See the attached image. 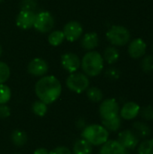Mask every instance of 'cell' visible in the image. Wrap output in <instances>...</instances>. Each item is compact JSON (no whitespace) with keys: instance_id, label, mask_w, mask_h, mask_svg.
Returning <instances> with one entry per match:
<instances>
[{"instance_id":"cell-25","label":"cell","mask_w":153,"mask_h":154,"mask_svg":"<svg viewBox=\"0 0 153 154\" xmlns=\"http://www.w3.org/2000/svg\"><path fill=\"white\" fill-rule=\"evenodd\" d=\"M32 110L33 112L34 115L38 116H44L48 111V107H47V104L43 103L42 101L39 100V101H35L32 104Z\"/></svg>"},{"instance_id":"cell-3","label":"cell","mask_w":153,"mask_h":154,"mask_svg":"<svg viewBox=\"0 0 153 154\" xmlns=\"http://www.w3.org/2000/svg\"><path fill=\"white\" fill-rule=\"evenodd\" d=\"M83 139L87 140L91 145H103L108 141L109 132L100 125H90L86 126L82 133Z\"/></svg>"},{"instance_id":"cell-7","label":"cell","mask_w":153,"mask_h":154,"mask_svg":"<svg viewBox=\"0 0 153 154\" xmlns=\"http://www.w3.org/2000/svg\"><path fill=\"white\" fill-rule=\"evenodd\" d=\"M120 108L117 101L115 98L104 100L99 106V113L102 119H110L119 116Z\"/></svg>"},{"instance_id":"cell-23","label":"cell","mask_w":153,"mask_h":154,"mask_svg":"<svg viewBox=\"0 0 153 154\" xmlns=\"http://www.w3.org/2000/svg\"><path fill=\"white\" fill-rule=\"evenodd\" d=\"M87 96L88 97V99L92 102L95 103H98L103 99V92L100 88H96V87H92V88H88L87 89Z\"/></svg>"},{"instance_id":"cell-13","label":"cell","mask_w":153,"mask_h":154,"mask_svg":"<svg viewBox=\"0 0 153 154\" xmlns=\"http://www.w3.org/2000/svg\"><path fill=\"white\" fill-rule=\"evenodd\" d=\"M99 154H130L118 141L111 140L105 143L100 149Z\"/></svg>"},{"instance_id":"cell-33","label":"cell","mask_w":153,"mask_h":154,"mask_svg":"<svg viewBox=\"0 0 153 154\" xmlns=\"http://www.w3.org/2000/svg\"><path fill=\"white\" fill-rule=\"evenodd\" d=\"M49 154H72L70 150L67 147L64 146H60V147H57L54 150H52L51 152H50Z\"/></svg>"},{"instance_id":"cell-31","label":"cell","mask_w":153,"mask_h":154,"mask_svg":"<svg viewBox=\"0 0 153 154\" xmlns=\"http://www.w3.org/2000/svg\"><path fill=\"white\" fill-rule=\"evenodd\" d=\"M106 77L111 80H116L120 77V71L115 68H110L106 71Z\"/></svg>"},{"instance_id":"cell-8","label":"cell","mask_w":153,"mask_h":154,"mask_svg":"<svg viewBox=\"0 0 153 154\" xmlns=\"http://www.w3.org/2000/svg\"><path fill=\"white\" fill-rule=\"evenodd\" d=\"M62 32L64 33L65 39L69 42H73L82 36L83 28L78 21H69L64 25Z\"/></svg>"},{"instance_id":"cell-19","label":"cell","mask_w":153,"mask_h":154,"mask_svg":"<svg viewBox=\"0 0 153 154\" xmlns=\"http://www.w3.org/2000/svg\"><path fill=\"white\" fill-rule=\"evenodd\" d=\"M120 57V53L118 51V50L115 47H107L105 51H104V55H103V59L108 63V64H114L115 63Z\"/></svg>"},{"instance_id":"cell-15","label":"cell","mask_w":153,"mask_h":154,"mask_svg":"<svg viewBox=\"0 0 153 154\" xmlns=\"http://www.w3.org/2000/svg\"><path fill=\"white\" fill-rule=\"evenodd\" d=\"M141 106L135 102L125 103L120 110V116L125 120H133L140 114Z\"/></svg>"},{"instance_id":"cell-10","label":"cell","mask_w":153,"mask_h":154,"mask_svg":"<svg viewBox=\"0 0 153 154\" xmlns=\"http://www.w3.org/2000/svg\"><path fill=\"white\" fill-rule=\"evenodd\" d=\"M27 71L34 77H42L49 71V65L43 59L34 58L29 62Z\"/></svg>"},{"instance_id":"cell-29","label":"cell","mask_w":153,"mask_h":154,"mask_svg":"<svg viewBox=\"0 0 153 154\" xmlns=\"http://www.w3.org/2000/svg\"><path fill=\"white\" fill-rule=\"evenodd\" d=\"M141 68L144 72H151L153 71V56L149 55L142 59L141 62Z\"/></svg>"},{"instance_id":"cell-20","label":"cell","mask_w":153,"mask_h":154,"mask_svg":"<svg viewBox=\"0 0 153 154\" xmlns=\"http://www.w3.org/2000/svg\"><path fill=\"white\" fill-rule=\"evenodd\" d=\"M102 125L108 132H115L121 126V117L117 116L110 119H102Z\"/></svg>"},{"instance_id":"cell-37","label":"cell","mask_w":153,"mask_h":154,"mask_svg":"<svg viewBox=\"0 0 153 154\" xmlns=\"http://www.w3.org/2000/svg\"><path fill=\"white\" fill-rule=\"evenodd\" d=\"M3 1H4V0H0V3H2Z\"/></svg>"},{"instance_id":"cell-1","label":"cell","mask_w":153,"mask_h":154,"mask_svg":"<svg viewBox=\"0 0 153 154\" xmlns=\"http://www.w3.org/2000/svg\"><path fill=\"white\" fill-rule=\"evenodd\" d=\"M61 91V84L54 76H44L35 84L37 97L47 105L55 102L60 97Z\"/></svg>"},{"instance_id":"cell-6","label":"cell","mask_w":153,"mask_h":154,"mask_svg":"<svg viewBox=\"0 0 153 154\" xmlns=\"http://www.w3.org/2000/svg\"><path fill=\"white\" fill-rule=\"evenodd\" d=\"M55 25L53 15L48 11H41L36 14L33 27L36 31L41 33L50 32Z\"/></svg>"},{"instance_id":"cell-2","label":"cell","mask_w":153,"mask_h":154,"mask_svg":"<svg viewBox=\"0 0 153 154\" xmlns=\"http://www.w3.org/2000/svg\"><path fill=\"white\" fill-rule=\"evenodd\" d=\"M81 68L87 76L96 77L99 75L104 69V59L97 51H88L81 60Z\"/></svg>"},{"instance_id":"cell-36","label":"cell","mask_w":153,"mask_h":154,"mask_svg":"<svg viewBox=\"0 0 153 154\" xmlns=\"http://www.w3.org/2000/svg\"><path fill=\"white\" fill-rule=\"evenodd\" d=\"M2 52H3V49H2V46H1V44H0V56L2 55Z\"/></svg>"},{"instance_id":"cell-28","label":"cell","mask_w":153,"mask_h":154,"mask_svg":"<svg viewBox=\"0 0 153 154\" xmlns=\"http://www.w3.org/2000/svg\"><path fill=\"white\" fill-rule=\"evenodd\" d=\"M9 77H10L9 66L4 61H0V84L6 82Z\"/></svg>"},{"instance_id":"cell-21","label":"cell","mask_w":153,"mask_h":154,"mask_svg":"<svg viewBox=\"0 0 153 154\" xmlns=\"http://www.w3.org/2000/svg\"><path fill=\"white\" fill-rule=\"evenodd\" d=\"M65 40V36H64V33L62 31H59V30H56V31H53L51 32L49 36H48V42L51 45V46H59Z\"/></svg>"},{"instance_id":"cell-30","label":"cell","mask_w":153,"mask_h":154,"mask_svg":"<svg viewBox=\"0 0 153 154\" xmlns=\"http://www.w3.org/2000/svg\"><path fill=\"white\" fill-rule=\"evenodd\" d=\"M141 116L146 121H152L153 120V106H147L140 110Z\"/></svg>"},{"instance_id":"cell-12","label":"cell","mask_w":153,"mask_h":154,"mask_svg":"<svg viewBox=\"0 0 153 154\" xmlns=\"http://www.w3.org/2000/svg\"><path fill=\"white\" fill-rule=\"evenodd\" d=\"M36 14L31 11H20L16 16L15 23L16 25L23 30H28L33 27L34 20Z\"/></svg>"},{"instance_id":"cell-17","label":"cell","mask_w":153,"mask_h":154,"mask_svg":"<svg viewBox=\"0 0 153 154\" xmlns=\"http://www.w3.org/2000/svg\"><path fill=\"white\" fill-rule=\"evenodd\" d=\"M139 138H147L151 135V130L149 125L146 123L137 121L133 124V130H132Z\"/></svg>"},{"instance_id":"cell-35","label":"cell","mask_w":153,"mask_h":154,"mask_svg":"<svg viewBox=\"0 0 153 154\" xmlns=\"http://www.w3.org/2000/svg\"><path fill=\"white\" fill-rule=\"evenodd\" d=\"M77 126H78V128H83V127L85 126V121H84L83 119H79V120L78 121Z\"/></svg>"},{"instance_id":"cell-16","label":"cell","mask_w":153,"mask_h":154,"mask_svg":"<svg viewBox=\"0 0 153 154\" xmlns=\"http://www.w3.org/2000/svg\"><path fill=\"white\" fill-rule=\"evenodd\" d=\"M99 38L96 32H91L86 33L81 40V46L87 51H92L98 46Z\"/></svg>"},{"instance_id":"cell-26","label":"cell","mask_w":153,"mask_h":154,"mask_svg":"<svg viewBox=\"0 0 153 154\" xmlns=\"http://www.w3.org/2000/svg\"><path fill=\"white\" fill-rule=\"evenodd\" d=\"M11 98V90L8 86L0 84V105H5Z\"/></svg>"},{"instance_id":"cell-9","label":"cell","mask_w":153,"mask_h":154,"mask_svg":"<svg viewBox=\"0 0 153 154\" xmlns=\"http://www.w3.org/2000/svg\"><path fill=\"white\" fill-rule=\"evenodd\" d=\"M60 62L63 69L69 73L78 71L81 66V61L79 57L73 52L64 53L60 58Z\"/></svg>"},{"instance_id":"cell-11","label":"cell","mask_w":153,"mask_h":154,"mask_svg":"<svg viewBox=\"0 0 153 154\" xmlns=\"http://www.w3.org/2000/svg\"><path fill=\"white\" fill-rule=\"evenodd\" d=\"M139 137L132 130H124L118 134L117 141L126 149L134 150L139 145Z\"/></svg>"},{"instance_id":"cell-5","label":"cell","mask_w":153,"mask_h":154,"mask_svg":"<svg viewBox=\"0 0 153 154\" xmlns=\"http://www.w3.org/2000/svg\"><path fill=\"white\" fill-rule=\"evenodd\" d=\"M66 85L69 90L79 94L88 88L89 79L86 74L76 71L70 73V75L67 78Z\"/></svg>"},{"instance_id":"cell-32","label":"cell","mask_w":153,"mask_h":154,"mask_svg":"<svg viewBox=\"0 0 153 154\" xmlns=\"http://www.w3.org/2000/svg\"><path fill=\"white\" fill-rule=\"evenodd\" d=\"M10 116V108L6 105H0V119H5Z\"/></svg>"},{"instance_id":"cell-4","label":"cell","mask_w":153,"mask_h":154,"mask_svg":"<svg viewBox=\"0 0 153 154\" xmlns=\"http://www.w3.org/2000/svg\"><path fill=\"white\" fill-rule=\"evenodd\" d=\"M129 30L122 25H114L106 32L108 42L115 46H124L130 41Z\"/></svg>"},{"instance_id":"cell-34","label":"cell","mask_w":153,"mask_h":154,"mask_svg":"<svg viewBox=\"0 0 153 154\" xmlns=\"http://www.w3.org/2000/svg\"><path fill=\"white\" fill-rule=\"evenodd\" d=\"M33 154H49V152L44 148H39L34 151Z\"/></svg>"},{"instance_id":"cell-24","label":"cell","mask_w":153,"mask_h":154,"mask_svg":"<svg viewBox=\"0 0 153 154\" xmlns=\"http://www.w3.org/2000/svg\"><path fill=\"white\" fill-rule=\"evenodd\" d=\"M138 154H153V139H146L138 146Z\"/></svg>"},{"instance_id":"cell-38","label":"cell","mask_w":153,"mask_h":154,"mask_svg":"<svg viewBox=\"0 0 153 154\" xmlns=\"http://www.w3.org/2000/svg\"><path fill=\"white\" fill-rule=\"evenodd\" d=\"M15 154H20V153H15Z\"/></svg>"},{"instance_id":"cell-22","label":"cell","mask_w":153,"mask_h":154,"mask_svg":"<svg viewBox=\"0 0 153 154\" xmlns=\"http://www.w3.org/2000/svg\"><path fill=\"white\" fill-rule=\"evenodd\" d=\"M11 140L16 146H23L27 143V134L21 130H15L11 134Z\"/></svg>"},{"instance_id":"cell-14","label":"cell","mask_w":153,"mask_h":154,"mask_svg":"<svg viewBox=\"0 0 153 154\" xmlns=\"http://www.w3.org/2000/svg\"><path fill=\"white\" fill-rule=\"evenodd\" d=\"M145 51H146V43L141 38L134 39L129 44L128 52L133 59L142 58L145 54Z\"/></svg>"},{"instance_id":"cell-18","label":"cell","mask_w":153,"mask_h":154,"mask_svg":"<svg viewBox=\"0 0 153 154\" xmlns=\"http://www.w3.org/2000/svg\"><path fill=\"white\" fill-rule=\"evenodd\" d=\"M93 148L92 145L85 139L78 140L73 147L74 154H92Z\"/></svg>"},{"instance_id":"cell-27","label":"cell","mask_w":153,"mask_h":154,"mask_svg":"<svg viewBox=\"0 0 153 154\" xmlns=\"http://www.w3.org/2000/svg\"><path fill=\"white\" fill-rule=\"evenodd\" d=\"M38 6L36 0H22L20 3V11H31L34 12Z\"/></svg>"}]
</instances>
